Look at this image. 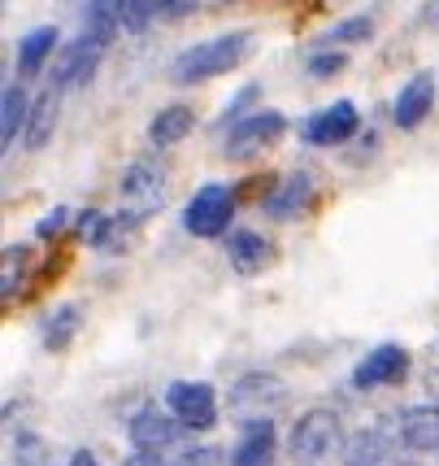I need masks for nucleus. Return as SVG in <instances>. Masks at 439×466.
Masks as SVG:
<instances>
[{"label":"nucleus","instance_id":"nucleus-1","mask_svg":"<svg viewBox=\"0 0 439 466\" xmlns=\"http://www.w3.org/2000/svg\"><path fill=\"white\" fill-rule=\"evenodd\" d=\"M248 48H253V35L248 31H226V35H214V40H200L192 44L187 53L175 57L170 66V83H205V79H218L226 70H235L244 57H248Z\"/></svg>","mask_w":439,"mask_h":466},{"label":"nucleus","instance_id":"nucleus-2","mask_svg":"<svg viewBox=\"0 0 439 466\" xmlns=\"http://www.w3.org/2000/svg\"><path fill=\"white\" fill-rule=\"evenodd\" d=\"M283 401H287V384H283L279 375L248 370V375H240V380L231 384V392H226V414L244 427L270 423V414H274Z\"/></svg>","mask_w":439,"mask_h":466},{"label":"nucleus","instance_id":"nucleus-3","mask_svg":"<svg viewBox=\"0 0 439 466\" xmlns=\"http://www.w3.org/2000/svg\"><path fill=\"white\" fill-rule=\"evenodd\" d=\"M287 449L300 466H318L326 462L335 449H344V427H340V414L326 406H314L304 410L296 423H292V436H287Z\"/></svg>","mask_w":439,"mask_h":466},{"label":"nucleus","instance_id":"nucleus-4","mask_svg":"<svg viewBox=\"0 0 439 466\" xmlns=\"http://www.w3.org/2000/svg\"><path fill=\"white\" fill-rule=\"evenodd\" d=\"M231 218H235V192L226 183H205L183 209V227L196 240H218L231 227Z\"/></svg>","mask_w":439,"mask_h":466},{"label":"nucleus","instance_id":"nucleus-5","mask_svg":"<svg viewBox=\"0 0 439 466\" xmlns=\"http://www.w3.org/2000/svg\"><path fill=\"white\" fill-rule=\"evenodd\" d=\"M283 136H287V118H283V114H274V109L244 114V118L231 127V136H226V157H231V162H248V157H257L265 148H274Z\"/></svg>","mask_w":439,"mask_h":466},{"label":"nucleus","instance_id":"nucleus-6","mask_svg":"<svg viewBox=\"0 0 439 466\" xmlns=\"http://www.w3.org/2000/svg\"><path fill=\"white\" fill-rule=\"evenodd\" d=\"M165 401H170V414L179 419V427H187V431H209L218 423V392L209 384H200V380L170 384Z\"/></svg>","mask_w":439,"mask_h":466},{"label":"nucleus","instance_id":"nucleus-7","mask_svg":"<svg viewBox=\"0 0 439 466\" xmlns=\"http://www.w3.org/2000/svg\"><path fill=\"white\" fill-rule=\"evenodd\" d=\"M165 179H170V170L161 162H153V157H144V162H135L126 170V179H122V201H126V214H131L135 223H140L144 214L161 209V201H165Z\"/></svg>","mask_w":439,"mask_h":466},{"label":"nucleus","instance_id":"nucleus-8","mask_svg":"<svg viewBox=\"0 0 439 466\" xmlns=\"http://www.w3.org/2000/svg\"><path fill=\"white\" fill-rule=\"evenodd\" d=\"M400 441V419H379L361 427L357 436L344 445V466H387Z\"/></svg>","mask_w":439,"mask_h":466},{"label":"nucleus","instance_id":"nucleus-9","mask_svg":"<svg viewBox=\"0 0 439 466\" xmlns=\"http://www.w3.org/2000/svg\"><path fill=\"white\" fill-rule=\"evenodd\" d=\"M361 127V114L353 101H335L326 105V109H318L314 118L304 122V140L318 144V148H335V144H348L353 136H357Z\"/></svg>","mask_w":439,"mask_h":466},{"label":"nucleus","instance_id":"nucleus-10","mask_svg":"<svg viewBox=\"0 0 439 466\" xmlns=\"http://www.w3.org/2000/svg\"><path fill=\"white\" fill-rule=\"evenodd\" d=\"M404 375H409V353L400 345H379L374 353H365L361 366L353 370V388L357 392H374V388L400 384Z\"/></svg>","mask_w":439,"mask_h":466},{"label":"nucleus","instance_id":"nucleus-11","mask_svg":"<svg viewBox=\"0 0 439 466\" xmlns=\"http://www.w3.org/2000/svg\"><path fill=\"white\" fill-rule=\"evenodd\" d=\"M435 96H439V83L431 70H418L414 79L404 83L396 92V109H392V118H396L400 131H414L426 122V114L435 109Z\"/></svg>","mask_w":439,"mask_h":466},{"label":"nucleus","instance_id":"nucleus-12","mask_svg":"<svg viewBox=\"0 0 439 466\" xmlns=\"http://www.w3.org/2000/svg\"><path fill=\"white\" fill-rule=\"evenodd\" d=\"M100 66V48L96 44H87L79 35L75 44H65L53 61V92H65V87H83V83L96 75Z\"/></svg>","mask_w":439,"mask_h":466},{"label":"nucleus","instance_id":"nucleus-13","mask_svg":"<svg viewBox=\"0 0 439 466\" xmlns=\"http://www.w3.org/2000/svg\"><path fill=\"white\" fill-rule=\"evenodd\" d=\"M175 441H179V419L175 414L148 406L131 419V445H135V453H161V449L175 445Z\"/></svg>","mask_w":439,"mask_h":466},{"label":"nucleus","instance_id":"nucleus-14","mask_svg":"<svg viewBox=\"0 0 439 466\" xmlns=\"http://www.w3.org/2000/svg\"><path fill=\"white\" fill-rule=\"evenodd\" d=\"M400 445L414 453L439 449V406H409L400 414Z\"/></svg>","mask_w":439,"mask_h":466},{"label":"nucleus","instance_id":"nucleus-15","mask_svg":"<svg viewBox=\"0 0 439 466\" xmlns=\"http://www.w3.org/2000/svg\"><path fill=\"white\" fill-rule=\"evenodd\" d=\"M309 201H314V179H309V175H292V179L279 183V187L265 197V214H270L274 223H292V218H300V214L309 209Z\"/></svg>","mask_w":439,"mask_h":466},{"label":"nucleus","instance_id":"nucleus-16","mask_svg":"<svg viewBox=\"0 0 439 466\" xmlns=\"http://www.w3.org/2000/svg\"><path fill=\"white\" fill-rule=\"evenodd\" d=\"M270 258H274V244L265 240V236H257V231H235V236L226 240V262L235 266L240 275H257V270H265Z\"/></svg>","mask_w":439,"mask_h":466},{"label":"nucleus","instance_id":"nucleus-17","mask_svg":"<svg viewBox=\"0 0 439 466\" xmlns=\"http://www.w3.org/2000/svg\"><path fill=\"white\" fill-rule=\"evenodd\" d=\"M57 26H35V31H26L18 44V75L22 79H35L44 66H48V57L57 53Z\"/></svg>","mask_w":439,"mask_h":466},{"label":"nucleus","instance_id":"nucleus-18","mask_svg":"<svg viewBox=\"0 0 439 466\" xmlns=\"http://www.w3.org/2000/svg\"><path fill=\"white\" fill-rule=\"evenodd\" d=\"M274 462V423L244 427L240 445L231 449V466H270Z\"/></svg>","mask_w":439,"mask_h":466},{"label":"nucleus","instance_id":"nucleus-19","mask_svg":"<svg viewBox=\"0 0 439 466\" xmlns=\"http://www.w3.org/2000/svg\"><path fill=\"white\" fill-rule=\"evenodd\" d=\"M192 127H196V114H192L187 105H165V109L153 114V122H148V140H153V148H170V144L187 140Z\"/></svg>","mask_w":439,"mask_h":466},{"label":"nucleus","instance_id":"nucleus-20","mask_svg":"<svg viewBox=\"0 0 439 466\" xmlns=\"http://www.w3.org/2000/svg\"><path fill=\"white\" fill-rule=\"evenodd\" d=\"M57 114H61V96L48 87V92H40L35 105H31V122H26V136H22L31 153H40L44 144L53 140V131H57Z\"/></svg>","mask_w":439,"mask_h":466},{"label":"nucleus","instance_id":"nucleus-21","mask_svg":"<svg viewBox=\"0 0 439 466\" xmlns=\"http://www.w3.org/2000/svg\"><path fill=\"white\" fill-rule=\"evenodd\" d=\"M31 105L35 101H26V92H22L18 83H9V87H5V96H0V144H5V148H14V140L26 136Z\"/></svg>","mask_w":439,"mask_h":466},{"label":"nucleus","instance_id":"nucleus-22","mask_svg":"<svg viewBox=\"0 0 439 466\" xmlns=\"http://www.w3.org/2000/svg\"><path fill=\"white\" fill-rule=\"evenodd\" d=\"M83 327V305H57L53 314H48V323H44V349L48 353H65L70 349V340L79 336Z\"/></svg>","mask_w":439,"mask_h":466},{"label":"nucleus","instance_id":"nucleus-23","mask_svg":"<svg viewBox=\"0 0 439 466\" xmlns=\"http://www.w3.org/2000/svg\"><path fill=\"white\" fill-rule=\"evenodd\" d=\"M122 31L118 22V5H105V0H92V5H83V40L105 48V44H114Z\"/></svg>","mask_w":439,"mask_h":466},{"label":"nucleus","instance_id":"nucleus-24","mask_svg":"<svg viewBox=\"0 0 439 466\" xmlns=\"http://www.w3.org/2000/svg\"><path fill=\"white\" fill-rule=\"evenodd\" d=\"M157 18V5L153 0H118V22L122 31H131V35H140L148 22Z\"/></svg>","mask_w":439,"mask_h":466},{"label":"nucleus","instance_id":"nucleus-25","mask_svg":"<svg viewBox=\"0 0 439 466\" xmlns=\"http://www.w3.org/2000/svg\"><path fill=\"white\" fill-rule=\"evenodd\" d=\"M22 279H26V248H22V244H9V248H5V270H0V292L14 297L22 288Z\"/></svg>","mask_w":439,"mask_h":466},{"label":"nucleus","instance_id":"nucleus-26","mask_svg":"<svg viewBox=\"0 0 439 466\" xmlns=\"http://www.w3.org/2000/svg\"><path fill=\"white\" fill-rule=\"evenodd\" d=\"M374 35V18H348L340 22V26H331L326 35H322V44H361Z\"/></svg>","mask_w":439,"mask_h":466},{"label":"nucleus","instance_id":"nucleus-27","mask_svg":"<svg viewBox=\"0 0 439 466\" xmlns=\"http://www.w3.org/2000/svg\"><path fill=\"white\" fill-rule=\"evenodd\" d=\"M79 236L87 244H96V248H105V240H109V231H114V218L109 214H100V209H83L79 214Z\"/></svg>","mask_w":439,"mask_h":466},{"label":"nucleus","instance_id":"nucleus-28","mask_svg":"<svg viewBox=\"0 0 439 466\" xmlns=\"http://www.w3.org/2000/svg\"><path fill=\"white\" fill-rule=\"evenodd\" d=\"M344 66H348V57H344V53H335V48L326 53V48H322V53H314V57H309V75H314V79H331V75H340Z\"/></svg>","mask_w":439,"mask_h":466},{"label":"nucleus","instance_id":"nucleus-29","mask_svg":"<svg viewBox=\"0 0 439 466\" xmlns=\"http://www.w3.org/2000/svg\"><path fill=\"white\" fill-rule=\"evenodd\" d=\"M65 223H70V209H65V205H57V209H48V214L40 218L35 236H40V240H53V236H57V231H61Z\"/></svg>","mask_w":439,"mask_h":466},{"label":"nucleus","instance_id":"nucleus-30","mask_svg":"<svg viewBox=\"0 0 439 466\" xmlns=\"http://www.w3.org/2000/svg\"><path fill=\"white\" fill-rule=\"evenodd\" d=\"M218 449H209V445H196V449H187V453H179L170 466H218Z\"/></svg>","mask_w":439,"mask_h":466},{"label":"nucleus","instance_id":"nucleus-31","mask_svg":"<svg viewBox=\"0 0 439 466\" xmlns=\"http://www.w3.org/2000/svg\"><path fill=\"white\" fill-rule=\"evenodd\" d=\"M40 453H44L40 441L22 436V441H18V453H14V462H18V466H35V458H40Z\"/></svg>","mask_w":439,"mask_h":466},{"label":"nucleus","instance_id":"nucleus-32","mask_svg":"<svg viewBox=\"0 0 439 466\" xmlns=\"http://www.w3.org/2000/svg\"><path fill=\"white\" fill-rule=\"evenodd\" d=\"M192 9H196L192 0H170V5H157V14H161V18H187Z\"/></svg>","mask_w":439,"mask_h":466},{"label":"nucleus","instance_id":"nucleus-33","mask_svg":"<svg viewBox=\"0 0 439 466\" xmlns=\"http://www.w3.org/2000/svg\"><path fill=\"white\" fill-rule=\"evenodd\" d=\"M122 466H165V462H161V453H131Z\"/></svg>","mask_w":439,"mask_h":466},{"label":"nucleus","instance_id":"nucleus-34","mask_svg":"<svg viewBox=\"0 0 439 466\" xmlns=\"http://www.w3.org/2000/svg\"><path fill=\"white\" fill-rule=\"evenodd\" d=\"M70 466H100V462H96V453H87V449H79V453L70 458Z\"/></svg>","mask_w":439,"mask_h":466}]
</instances>
